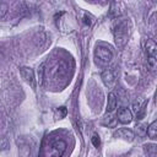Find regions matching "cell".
Returning a JSON list of instances; mask_svg holds the SVG:
<instances>
[{
    "label": "cell",
    "mask_w": 157,
    "mask_h": 157,
    "mask_svg": "<svg viewBox=\"0 0 157 157\" xmlns=\"http://www.w3.org/2000/svg\"><path fill=\"white\" fill-rule=\"evenodd\" d=\"M94 58L99 65L107 66L113 59V52L109 47L101 44V45H97L94 49Z\"/></svg>",
    "instance_id": "obj_1"
},
{
    "label": "cell",
    "mask_w": 157,
    "mask_h": 157,
    "mask_svg": "<svg viewBox=\"0 0 157 157\" xmlns=\"http://www.w3.org/2000/svg\"><path fill=\"white\" fill-rule=\"evenodd\" d=\"M114 38H115V44L119 48L124 47V44L126 43V39H128V29H126L125 22L120 21L115 25V27H114Z\"/></svg>",
    "instance_id": "obj_2"
},
{
    "label": "cell",
    "mask_w": 157,
    "mask_h": 157,
    "mask_svg": "<svg viewBox=\"0 0 157 157\" xmlns=\"http://www.w3.org/2000/svg\"><path fill=\"white\" fill-rule=\"evenodd\" d=\"M101 78L103 81V83L107 86V87H113L115 85V81H117V75H115V71L112 69V67H107L105 70H103L102 75H101Z\"/></svg>",
    "instance_id": "obj_3"
},
{
    "label": "cell",
    "mask_w": 157,
    "mask_h": 157,
    "mask_svg": "<svg viewBox=\"0 0 157 157\" xmlns=\"http://www.w3.org/2000/svg\"><path fill=\"white\" fill-rule=\"evenodd\" d=\"M20 75L21 77L32 87H34V81H36V77H34V70L32 67H28V66H22L20 67Z\"/></svg>",
    "instance_id": "obj_4"
},
{
    "label": "cell",
    "mask_w": 157,
    "mask_h": 157,
    "mask_svg": "<svg viewBox=\"0 0 157 157\" xmlns=\"http://www.w3.org/2000/svg\"><path fill=\"white\" fill-rule=\"evenodd\" d=\"M117 118L118 120L121 123V124H129L131 123L132 120V113L129 108H125V107H121L118 109V113H117Z\"/></svg>",
    "instance_id": "obj_5"
},
{
    "label": "cell",
    "mask_w": 157,
    "mask_h": 157,
    "mask_svg": "<svg viewBox=\"0 0 157 157\" xmlns=\"http://www.w3.org/2000/svg\"><path fill=\"white\" fill-rule=\"evenodd\" d=\"M114 136L130 142V141L134 140L135 134H134L132 130H130V129H128V128H120V129H118V130L114 131Z\"/></svg>",
    "instance_id": "obj_6"
},
{
    "label": "cell",
    "mask_w": 157,
    "mask_h": 157,
    "mask_svg": "<svg viewBox=\"0 0 157 157\" xmlns=\"http://www.w3.org/2000/svg\"><path fill=\"white\" fill-rule=\"evenodd\" d=\"M145 52L147 54V56H156V52H157V44L153 39H147L145 42Z\"/></svg>",
    "instance_id": "obj_7"
},
{
    "label": "cell",
    "mask_w": 157,
    "mask_h": 157,
    "mask_svg": "<svg viewBox=\"0 0 157 157\" xmlns=\"http://www.w3.org/2000/svg\"><path fill=\"white\" fill-rule=\"evenodd\" d=\"M66 148H67V144L64 140H56L53 144V150L56 152V155L59 157H61L64 155V152L66 151Z\"/></svg>",
    "instance_id": "obj_8"
},
{
    "label": "cell",
    "mask_w": 157,
    "mask_h": 157,
    "mask_svg": "<svg viewBox=\"0 0 157 157\" xmlns=\"http://www.w3.org/2000/svg\"><path fill=\"white\" fill-rule=\"evenodd\" d=\"M117 105H118L117 96H115L113 92H110V93L108 94V99H107V112H108V113L114 112L115 108H117Z\"/></svg>",
    "instance_id": "obj_9"
},
{
    "label": "cell",
    "mask_w": 157,
    "mask_h": 157,
    "mask_svg": "<svg viewBox=\"0 0 157 157\" xmlns=\"http://www.w3.org/2000/svg\"><path fill=\"white\" fill-rule=\"evenodd\" d=\"M146 134L148 135L150 139H152V140L156 139V136H157V121H156V120H153V121L147 126Z\"/></svg>",
    "instance_id": "obj_10"
},
{
    "label": "cell",
    "mask_w": 157,
    "mask_h": 157,
    "mask_svg": "<svg viewBox=\"0 0 157 157\" xmlns=\"http://www.w3.org/2000/svg\"><path fill=\"white\" fill-rule=\"evenodd\" d=\"M102 123H103V125H105L108 128H114L117 125V119L109 114V115H105L104 117V119H103Z\"/></svg>",
    "instance_id": "obj_11"
},
{
    "label": "cell",
    "mask_w": 157,
    "mask_h": 157,
    "mask_svg": "<svg viewBox=\"0 0 157 157\" xmlns=\"http://www.w3.org/2000/svg\"><path fill=\"white\" fill-rule=\"evenodd\" d=\"M156 67H157V59H156V56H147V69L151 72H153L156 70Z\"/></svg>",
    "instance_id": "obj_12"
},
{
    "label": "cell",
    "mask_w": 157,
    "mask_h": 157,
    "mask_svg": "<svg viewBox=\"0 0 157 157\" xmlns=\"http://www.w3.org/2000/svg\"><path fill=\"white\" fill-rule=\"evenodd\" d=\"M7 11H9V6H7V4L4 2V1H0V18H4V17L6 16Z\"/></svg>",
    "instance_id": "obj_13"
},
{
    "label": "cell",
    "mask_w": 157,
    "mask_h": 157,
    "mask_svg": "<svg viewBox=\"0 0 157 157\" xmlns=\"http://www.w3.org/2000/svg\"><path fill=\"white\" fill-rule=\"evenodd\" d=\"M146 130H147V126L145 124H137L136 125V132H137L139 136H145Z\"/></svg>",
    "instance_id": "obj_14"
},
{
    "label": "cell",
    "mask_w": 157,
    "mask_h": 157,
    "mask_svg": "<svg viewBox=\"0 0 157 157\" xmlns=\"http://www.w3.org/2000/svg\"><path fill=\"white\" fill-rule=\"evenodd\" d=\"M9 146H10L9 140H7L6 137H1V139H0V151H5V150H7Z\"/></svg>",
    "instance_id": "obj_15"
},
{
    "label": "cell",
    "mask_w": 157,
    "mask_h": 157,
    "mask_svg": "<svg viewBox=\"0 0 157 157\" xmlns=\"http://www.w3.org/2000/svg\"><path fill=\"white\" fill-rule=\"evenodd\" d=\"M145 150L147 153L151 155V157H155L156 156V146L155 145H146L145 146Z\"/></svg>",
    "instance_id": "obj_16"
},
{
    "label": "cell",
    "mask_w": 157,
    "mask_h": 157,
    "mask_svg": "<svg viewBox=\"0 0 157 157\" xmlns=\"http://www.w3.org/2000/svg\"><path fill=\"white\" fill-rule=\"evenodd\" d=\"M92 144H93V146H96V147H98V146L101 145V140H99V136H98L97 134H93V135H92Z\"/></svg>",
    "instance_id": "obj_17"
},
{
    "label": "cell",
    "mask_w": 157,
    "mask_h": 157,
    "mask_svg": "<svg viewBox=\"0 0 157 157\" xmlns=\"http://www.w3.org/2000/svg\"><path fill=\"white\" fill-rule=\"evenodd\" d=\"M83 22H85V25H88V26H90V25H91V18H90L87 15H85V16H83Z\"/></svg>",
    "instance_id": "obj_18"
}]
</instances>
